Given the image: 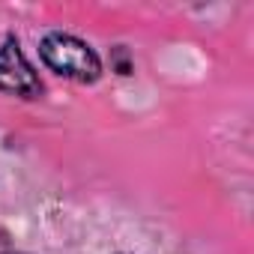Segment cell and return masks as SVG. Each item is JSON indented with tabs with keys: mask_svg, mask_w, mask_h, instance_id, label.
Returning a JSON list of instances; mask_svg holds the SVG:
<instances>
[{
	"mask_svg": "<svg viewBox=\"0 0 254 254\" xmlns=\"http://www.w3.org/2000/svg\"><path fill=\"white\" fill-rule=\"evenodd\" d=\"M0 254H18V251H9V248H3V251H0Z\"/></svg>",
	"mask_w": 254,
	"mask_h": 254,
	"instance_id": "obj_3",
	"label": "cell"
},
{
	"mask_svg": "<svg viewBox=\"0 0 254 254\" xmlns=\"http://www.w3.org/2000/svg\"><path fill=\"white\" fill-rule=\"evenodd\" d=\"M0 90L21 96V99H39L42 96V81L12 36L0 45Z\"/></svg>",
	"mask_w": 254,
	"mask_h": 254,
	"instance_id": "obj_2",
	"label": "cell"
},
{
	"mask_svg": "<svg viewBox=\"0 0 254 254\" xmlns=\"http://www.w3.org/2000/svg\"><path fill=\"white\" fill-rule=\"evenodd\" d=\"M39 54H42V63L51 72H57L63 78H72L78 84H93L102 75L99 54L84 39H78L72 33H48L39 42Z\"/></svg>",
	"mask_w": 254,
	"mask_h": 254,
	"instance_id": "obj_1",
	"label": "cell"
}]
</instances>
